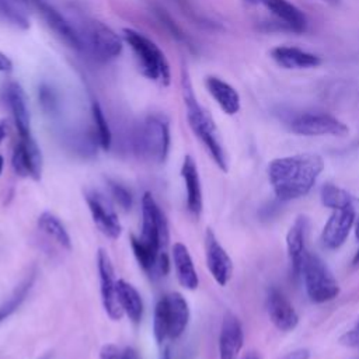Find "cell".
<instances>
[{
	"instance_id": "obj_21",
	"label": "cell",
	"mask_w": 359,
	"mask_h": 359,
	"mask_svg": "<svg viewBox=\"0 0 359 359\" xmlns=\"http://www.w3.org/2000/svg\"><path fill=\"white\" fill-rule=\"evenodd\" d=\"M181 177L184 180L185 191H187V209L192 216L199 217L203 208L202 187H201L198 165L194 157L189 154L184 157V161L181 165Z\"/></svg>"
},
{
	"instance_id": "obj_27",
	"label": "cell",
	"mask_w": 359,
	"mask_h": 359,
	"mask_svg": "<svg viewBox=\"0 0 359 359\" xmlns=\"http://www.w3.org/2000/svg\"><path fill=\"white\" fill-rule=\"evenodd\" d=\"M35 278H36V272L31 271L24 278V280L13 290V293L0 304V324L18 310V307L22 304V302L28 296Z\"/></svg>"
},
{
	"instance_id": "obj_31",
	"label": "cell",
	"mask_w": 359,
	"mask_h": 359,
	"mask_svg": "<svg viewBox=\"0 0 359 359\" xmlns=\"http://www.w3.org/2000/svg\"><path fill=\"white\" fill-rule=\"evenodd\" d=\"M107 182H108L111 195H112L114 201L116 202V205L119 208H122L123 210H129L133 205V198H132V194L129 192V189L125 188L123 185H121L119 182L112 181V180H108Z\"/></svg>"
},
{
	"instance_id": "obj_42",
	"label": "cell",
	"mask_w": 359,
	"mask_h": 359,
	"mask_svg": "<svg viewBox=\"0 0 359 359\" xmlns=\"http://www.w3.org/2000/svg\"><path fill=\"white\" fill-rule=\"evenodd\" d=\"M3 167H4V158L3 156L0 154V175H1V171H3Z\"/></svg>"
},
{
	"instance_id": "obj_40",
	"label": "cell",
	"mask_w": 359,
	"mask_h": 359,
	"mask_svg": "<svg viewBox=\"0 0 359 359\" xmlns=\"http://www.w3.org/2000/svg\"><path fill=\"white\" fill-rule=\"evenodd\" d=\"M241 359H261V356L257 352H247Z\"/></svg>"
},
{
	"instance_id": "obj_37",
	"label": "cell",
	"mask_w": 359,
	"mask_h": 359,
	"mask_svg": "<svg viewBox=\"0 0 359 359\" xmlns=\"http://www.w3.org/2000/svg\"><path fill=\"white\" fill-rule=\"evenodd\" d=\"M122 359H139V355L132 346H126L122 351Z\"/></svg>"
},
{
	"instance_id": "obj_43",
	"label": "cell",
	"mask_w": 359,
	"mask_h": 359,
	"mask_svg": "<svg viewBox=\"0 0 359 359\" xmlns=\"http://www.w3.org/2000/svg\"><path fill=\"white\" fill-rule=\"evenodd\" d=\"M353 264H359V250L356 251V254L353 257Z\"/></svg>"
},
{
	"instance_id": "obj_5",
	"label": "cell",
	"mask_w": 359,
	"mask_h": 359,
	"mask_svg": "<svg viewBox=\"0 0 359 359\" xmlns=\"http://www.w3.org/2000/svg\"><path fill=\"white\" fill-rule=\"evenodd\" d=\"M302 276L309 299L313 303L334 300L339 293V286L327 264L311 251H306L302 264Z\"/></svg>"
},
{
	"instance_id": "obj_45",
	"label": "cell",
	"mask_w": 359,
	"mask_h": 359,
	"mask_svg": "<svg viewBox=\"0 0 359 359\" xmlns=\"http://www.w3.org/2000/svg\"><path fill=\"white\" fill-rule=\"evenodd\" d=\"M49 358H50V356H49V355H46L43 359H49Z\"/></svg>"
},
{
	"instance_id": "obj_29",
	"label": "cell",
	"mask_w": 359,
	"mask_h": 359,
	"mask_svg": "<svg viewBox=\"0 0 359 359\" xmlns=\"http://www.w3.org/2000/svg\"><path fill=\"white\" fill-rule=\"evenodd\" d=\"M22 3L24 0H0V17L17 28L27 29L29 20Z\"/></svg>"
},
{
	"instance_id": "obj_39",
	"label": "cell",
	"mask_w": 359,
	"mask_h": 359,
	"mask_svg": "<svg viewBox=\"0 0 359 359\" xmlns=\"http://www.w3.org/2000/svg\"><path fill=\"white\" fill-rule=\"evenodd\" d=\"M7 130H8V126H7V122L4 119L0 121V143L6 139L7 136Z\"/></svg>"
},
{
	"instance_id": "obj_35",
	"label": "cell",
	"mask_w": 359,
	"mask_h": 359,
	"mask_svg": "<svg viewBox=\"0 0 359 359\" xmlns=\"http://www.w3.org/2000/svg\"><path fill=\"white\" fill-rule=\"evenodd\" d=\"M282 359H310V351L306 348H299L286 353Z\"/></svg>"
},
{
	"instance_id": "obj_12",
	"label": "cell",
	"mask_w": 359,
	"mask_h": 359,
	"mask_svg": "<svg viewBox=\"0 0 359 359\" xmlns=\"http://www.w3.org/2000/svg\"><path fill=\"white\" fill-rule=\"evenodd\" d=\"M14 172L22 178L38 181L42 174V153L34 137H18L11 154Z\"/></svg>"
},
{
	"instance_id": "obj_18",
	"label": "cell",
	"mask_w": 359,
	"mask_h": 359,
	"mask_svg": "<svg viewBox=\"0 0 359 359\" xmlns=\"http://www.w3.org/2000/svg\"><path fill=\"white\" fill-rule=\"evenodd\" d=\"M309 229V219L303 215L297 216L286 233V248L290 262V272L293 278L302 276V264L306 254V234Z\"/></svg>"
},
{
	"instance_id": "obj_32",
	"label": "cell",
	"mask_w": 359,
	"mask_h": 359,
	"mask_svg": "<svg viewBox=\"0 0 359 359\" xmlns=\"http://www.w3.org/2000/svg\"><path fill=\"white\" fill-rule=\"evenodd\" d=\"M339 342L345 346H355L358 348L359 346V324L355 325V328H352L351 331L345 332L341 338H339Z\"/></svg>"
},
{
	"instance_id": "obj_38",
	"label": "cell",
	"mask_w": 359,
	"mask_h": 359,
	"mask_svg": "<svg viewBox=\"0 0 359 359\" xmlns=\"http://www.w3.org/2000/svg\"><path fill=\"white\" fill-rule=\"evenodd\" d=\"M355 237L359 241V201H355Z\"/></svg>"
},
{
	"instance_id": "obj_26",
	"label": "cell",
	"mask_w": 359,
	"mask_h": 359,
	"mask_svg": "<svg viewBox=\"0 0 359 359\" xmlns=\"http://www.w3.org/2000/svg\"><path fill=\"white\" fill-rule=\"evenodd\" d=\"M38 227L56 244H59L62 248L70 251L72 250V238L69 231L66 230L62 220L53 215L52 212H42L38 216Z\"/></svg>"
},
{
	"instance_id": "obj_1",
	"label": "cell",
	"mask_w": 359,
	"mask_h": 359,
	"mask_svg": "<svg viewBox=\"0 0 359 359\" xmlns=\"http://www.w3.org/2000/svg\"><path fill=\"white\" fill-rule=\"evenodd\" d=\"M324 170V160L316 153H300L273 158L268 164V180L280 202L306 196Z\"/></svg>"
},
{
	"instance_id": "obj_33",
	"label": "cell",
	"mask_w": 359,
	"mask_h": 359,
	"mask_svg": "<svg viewBox=\"0 0 359 359\" xmlns=\"http://www.w3.org/2000/svg\"><path fill=\"white\" fill-rule=\"evenodd\" d=\"M100 359H122V352L114 344H107L100 351Z\"/></svg>"
},
{
	"instance_id": "obj_17",
	"label": "cell",
	"mask_w": 359,
	"mask_h": 359,
	"mask_svg": "<svg viewBox=\"0 0 359 359\" xmlns=\"http://www.w3.org/2000/svg\"><path fill=\"white\" fill-rule=\"evenodd\" d=\"M268 316L272 324L280 331H293L299 324V316L287 297L276 287H271L266 297Z\"/></svg>"
},
{
	"instance_id": "obj_25",
	"label": "cell",
	"mask_w": 359,
	"mask_h": 359,
	"mask_svg": "<svg viewBox=\"0 0 359 359\" xmlns=\"http://www.w3.org/2000/svg\"><path fill=\"white\" fill-rule=\"evenodd\" d=\"M116 289H118V300L123 314H126L132 323L135 324L140 323L143 316V300L137 289L132 283L123 279H118Z\"/></svg>"
},
{
	"instance_id": "obj_6",
	"label": "cell",
	"mask_w": 359,
	"mask_h": 359,
	"mask_svg": "<svg viewBox=\"0 0 359 359\" xmlns=\"http://www.w3.org/2000/svg\"><path fill=\"white\" fill-rule=\"evenodd\" d=\"M137 150L149 160L163 164L170 153V125L161 114L149 115L137 133Z\"/></svg>"
},
{
	"instance_id": "obj_16",
	"label": "cell",
	"mask_w": 359,
	"mask_h": 359,
	"mask_svg": "<svg viewBox=\"0 0 359 359\" xmlns=\"http://www.w3.org/2000/svg\"><path fill=\"white\" fill-rule=\"evenodd\" d=\"M3 100L13 116L18 137H31V116L22 87L15 81L8 83L3 90Z\"/></svg>"
},
{
	"instance_id": "obj_24",
	"label": "cell",
	"mask_w": 359,
	"mask_h": 359,
	"mask_svg": "<svg viewBox=\"0 0 359 359\" xmlns=\"http://www.w3.org/2000/svg\"><path fill=\"white\" fill-rule=\"evenodd\" d=\"M205 86L212 98L217 102L222 111L227 115H234L241 108V100L237 90L230 86L227 81L216 77L208 76L205 80Z\"/></svg>"
},
{
	"instance_id": "obj_41",
	"label": "cell",
	"mask_w": 359,
	"mask_h": 359,
	"mask_svg": "<svg viewBox=\"0 0 359 359\" xmlns=\"http://www.w3.org/2000/svg\"><path fill=\"white\" fill-rule=\"evenodd\" d=\"M160 359H170V352H168V349H165V351L161 353Z\"/></svg>"
},
{
	"instance_id": "obj_13",
	"label": "cell",
	"mask_w": 359,
	"mask_h": 359,
	"mask_svg": "<svg viewBox=\"0 0 359 359\" xmlns=\"http://www.w3.org/2000/svg\"><path fill=\"white\" fill-rule=\"evenodd\" d=\"M205 258L212 278L217 285L226 286L233 275V261L210 227L205 231Z\"/></svg>"
},
{
	"instance_id": "obj_10",
	"label": "cell",
	"mask_w": 359,
	"mask_h": 359,
	"mask_svg": "<svg viewBox=\"0 0 359 359\" xmlns=\"http://www.w3.org/2000/svg\"><path fill=\"white\" fill-rule=\"evenodd\" d=\"M97 269H98V278H100V293H101L102 307L111 320L118 321L123 316L122 307L118 300V289H116L118 280L115 278L112 261L104 248H100L97 252Z\"/></svg>"
},
{
	"instance_id": "obj_19",
	"label": "cell",
	"mask_w": 359,
	"mask_h": 359,
	"mask_svg": "<svg viewBox=\"0 0 359 359\" xmlns=\"http://www.w3.org/2000/svg\"><path fill=\"white\" fill-rule=\"evenodd\" d=\"M244 344V331L238 317L227 311L222 320L219 334V358L237 359Z\"/></svg>"
},
{
	"instance_id": "obj_7",
	"label": "cell",
	"mask_w": 359,
	"mask_h": 359,
	"mask_svg": "<svg viewBox=\"0 0 359 359\" xmlns=\"http://www.w3.org/2000/svg\"><path fill=\"white\" fill-rule=\"evenodd\" d=\"M139 240L156 254L167 251L170 240L168 222L151 192H144L142 198V231Z\"/></svg>"
},
{
	"instance_id": "obj_2",
	"label": "cell",
	"mask_w": 359,
	"mask_h": 359,
	"mask_svg": "<svg viewBox=\"0 0 359 359\" xmlns=\"http://www.w3.org/2000/svg\"><path fill=\"white\" fill-rule=\"evenodd\" d=\"M182 97L187 108V121L194 135L202 142L215 164L223 171H229L226 150L220 142L217 128L212 116L198 102L187 69H182Z\"/></svg>"
},
{
	"instance_id": "obj_36",
	"label": "cell",
	"mask_w": 359,
	"mask_h": 359,
	"mask_svg": "<svg viewBox=\"0 0 359 359\" xmlns=\"http://www.w3.org/2000/svg\"><path fill=\"white\" fill-rule=\"evenodd\" d=\"M11 70H13L11 59L7 55H4L3 52H0V72L1 73H8Z\"/></svg>"
},
{
	"instance_id": "obj_4",
	"label": "cell",
	"mask_w": 359,
	"mask_h": 359,
	"mask_svg": "<svg viewBox=\"0 0 359 359\" xmlns=\"http://www.w3.org/2000/svg\"><path fill=\"white\" fill-rule=\"evenodd\" d=\"M123 39L133 50L140 72L149 80L158 81L161 86L167 87L171 81L170 63L163 53V50L146 35L132 29L123 28Z\"/></svg>"
},
{
	"instance_id": "obj_20",
	"label": "cell",
	"mask_w": 359,
	"mask_h": 359,
	"mask_svg": "<svg viewBox=\"0 0 359 359\" xmlns=\"http://www.w3.org/2000/svg\"><path fill=\"white\" fill-rule=\"evenodd\" d=\"M286 29L303 34L307 28V18L304 13L287 0H258Z\"/></svg>"
},
{
	"instance_id": "obj_8",
	"label": "cell",
	"mask_w": 359,
	"mask_h": 359,
	"mask_svg": "<svg viewBox=\"0 0 359 359\" xmlns=\"http://www.w3.org/2000/svg\"><path fill=\"white\" fill-rule=\"evenodd\" d=\"M84 46L93 53L97 60L109 62L116 59L123 49L122 39L108 25L100 21H91L86 27Z\"/></svg>"
},
{
	"instance_id": "obj_14",
	"label": "cell",
	"mask_w": 359,
	"mask_h": 359,
	"mask_svg": "<svg viewBox=\"0 0 359 359\" xmlns=\"http://www.w3.org/2000/svg\"><path fill=\"white\" fill-rule=\"evenodd\" d=\"M355 223V199L351 205L334 209L321 231V243L328 250L339 248Z\"/></svg>"
},
{
	"instance_id": "obj_28",
	"label": "cell",
	"mask_w": 359,
	"mask_h": 359,
	"mask_svg": "<svg viewBox=\"0 0 359 359\" xmlns=\"http://www.w3.org/2000/svg\"><path fill=\"white\" fill-rule=\"evenodd\" d=\"M320 199L325 208L334 210L351 205L355 198L346 189L327 182L320 189Z\"/></svg>"
},
{
	"instance_id": "obj_23",
	"label": "cell",
	"mask_w": 359,
	"mask_h": 359,
	"mask_svg": "<svg viewBox=\"0 0 359 359\" xmlns=\"http://www.w3.org/2000/svg\"><path fill=\"white\" fill-rule=\"evenodd\" d=\"M171 259L180 285L188 290H195L199 285V276L187 245L182 243H174Z\"/></svg>"
},
{
	"instance_id": "obj_22",
	"label": "cell",
	"mask_w": 359,
	"mask_h": 359,
	"mask_svg": "<svg viewBox=\"0 0 359 359\" xmlns=\"http://www.w3.org/2000/svg\"><path fill=\"white\" fill-rule=\"evenodd\" d=\"M271 57L283 69H310L321 65V57L296 46L279 45L271 49Z\"/></svg>"
},
{
	"instance_id": "obj_44",
	"label": "cell",
	"mask_w": 359,
	"mask_h": 359,
	"mask_svg": "<svg viewBox=\"0 0 359 359\" xmlns=\"http://www.w3.org/2000/svg\"><path fill=\"white\" fill-rule=\"evenodd\" d=\"M244 1H247L250 4H258V0H244Z\"/></svg>"
},
{
	"instance_id": "obj_9",
	"label": "cell",
	"mask_w": 359,
	"mask_h": 359,
	"mask_svg": "<svg viewBox=\"0 0 359 359\" xmlns=\"http://www.w3.org/2000/svg\"><path fill=\"white\" fill-rule=\"evenodd\" d=\"M290 132L300 136H345L349 128L338 118L323 112H304L289 123Z\"/></svg>"
},
{
	"instance_id": "obj_3",
	"label": "cell",
	"mask_w": 359,
	"mask_h": 359,
	"mask_svg": "<svg viewBox=\"0 0 359 359\" xmlns=\"http://www.w3.org/2000/svg\"><path fill=\"white\" fill-rule=\"evenodd\" d=\"M189 318V306L181 293L171 292L161 296L153 314V335L157 344L161 345L165 339H178L185 332Z\"/></svg>"
},
{
	"instance_id": "obj_11",
	"label": "cell",
	"mask_w": 359,
	"mask_h": 359,
	"mask_svg": "<svg viewBox=\"0 0 359 359\" xmlns=\"http://www.w3.org/2000/svg\"><path fill=\"white\" fill-rule=\"evenodd\" d=\"M84 198L88 205L93 222L98 230L111 240L119 238L122 233V224L109 199L95 189H87L84 192Z\"/></svg>"
},
{
	"instance_id": "obj_15",
	"label": "cell",
	"mask_w": 359,
	"mask_h": 359,
	"mask_svg": "<svg viewBox=\"0 0 359 359\" xmlns=\"http://www.w3.org/2000/svg\"><path fill=\"white\" fill-rule=\"evenodd\" d=\"M29 1L35 6L38 13L45 20L46 25L55 32V35L62 42H65L69 48L76 49V50H81L84 48L83 36L73 28V25L53 6H50L45 0H29Z\"/></svg>"
},
{
	"instance_id": "obj_30",
	"label": "cell",
	"mask_w": 359,
	"mask_h": 359,
	"mask_svg": "<svg viewBox=\"0 0 359 359\" xmlns=\"http://www.w3.org/2000/svg\"><path fill=\"white\" fill-rule=\"evenodd\" d=\"M91 115H93V121H94V126L97 130V139H98V144L101 146L102 150H109L111 143H112V135H111V129L109 125L107 122V118L100 107L98 102H93L91 105Z\"/></svg>"
},
{
	"instance_id": "obj_34",
	"label": "cell",
	"mask_w": 359,
	"mask_h": 359,
	"mask_svg": "<svg viewBox=\"0 0 359 359\" xmlns=\"http://www.w3.org/2000/svg\"><path fill=\"white\" fill-rule=\"evenodd\" d=\"M39 101L41 105L45 111H53L55 108V97L52 95V91L48 88H42L41 90V95H39Z\"/></svg>"
}]
</instances>
